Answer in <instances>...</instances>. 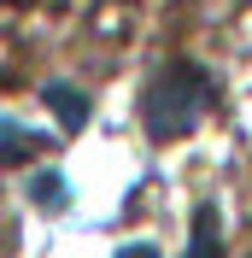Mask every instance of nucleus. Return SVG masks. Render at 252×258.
<instances>
[{"label":"nucleus","mask_w":252,"mask_h":258,"mask_svg":"<svg viewBox=\"0 0 252 258\" xmlns=\"http://www.w3.org/2000/svg\"><path fill=\"white\" fill-rule=\"evenodd\" d=\"M211 100H217V88H211V77H205L200 64H170V71H158V82L147 88L141 100V117H147V135L153 141H176V135H194L200 129V117L211 112Z\"/></svg>","instance_id":"f257e3e1"},{"label":"nucleus","mask_w":252,"mask_h":258,"mask_svg":"<svg viewBox=\"0 0 252 258\" xmlns=\"http://www.w3.org/2000/svg\"><path fill=\"white\" fill-rule=\"evenodd\" d=\"M41 106H47L65 129H82V123H88V100H82L71 82H41Z\"/></svg>","instance_id":"f03ea898"},{"label":"nucleus","mask_w":252,"mask_h":258,"mask_svg":"<svg viewBox=\"0 0 252 258\" xmlns=\"http://www.w3.org/2000/svg\"><path fill=\"white\" fill-rule=\"evenodd\" d=\"M47 147V135H30L18 117H0V164H30Z\"/></svg>","instance_id":"7ed1b4c3"},{"label":"nucleus","mask_w":252,"mask_h":258,"mask_svg":"<svg viewBox=\"0 0 252 258\" xmlns=\"http://www.w3.org/2000/svg\"><path fill=\"white\" fill-rule=\"evenodd\" d=\"M223 217H217V206H200V217H194V241H188V258H217L223 252Z\"/></svg>","instance_id":"20e7f679"},{"label":"nucleus","mask_w":252,"mask_h":258,"mask_svg":"<svg viewBox=\"0 0 252 258\" xmlns=\"http://www.w3.org/2000/svg\"><path fill=\"white\" fill-rule=\"evenodd\" d=\"M30 200H35V206H65V182H59V170L30 176Z\"/></svg>","instance_id":"39448f33"},{"label":"nucleus","mask_w":252,"mask_h":258,"mask_svg":"<svg viewBox=\"0 0 252 258\" xmlns=\"http://www.w3.org/2000/svg\"><path fill=\"white\" fill-rule=\"evenodd\" d=\"M117 258H158V246H147V241H141V246H123Z\"/></svg>","instance_id":"423d86ee"}]
</instances>
